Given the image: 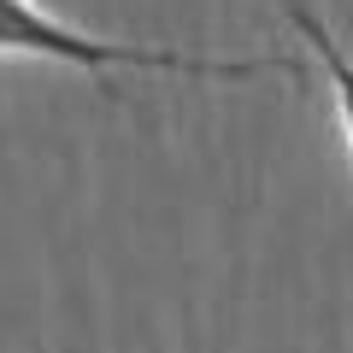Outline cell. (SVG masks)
<instances>
[{
    "mask_svg": "<svg viewBox=\"0 0 353 353\" xmlns=\"http://www.w3.org/2000/svg\"><path fill=\"white\" fill-rule=\"evenodd\" d=\"M283 18H289V30L306 41V53L318 59V71H324V83H330V101H336V118H341V136H347V148H353V59H347V48H341L336 30L312 12V0H283Z\"/></svg>",
    "mask_w": 353,
    "mask_h": 353,
    "instance_id": "cell-2",
    "label": "cell"
},
{
    "mask_svg": "<svg viewBox=\"0 0 353 353\" xmlns=\"http://www.w3.org/2000/svg\"><path fill=\"white\" fill-rule=\"evenodd\" d=\"M0 59H48L71 71L112 83V71L141 77H194V83H253V77H301V65L283 53H253V59H212V53H183V48H148V41H112L88 36L65 18L41 12L36 0H0Z\"/></svg>",
    "mask_w": 353,
    "mask_h": 353,
    "instance_id": "cell-1",
    "label": "cell"
}]
</instances>
